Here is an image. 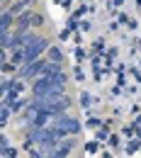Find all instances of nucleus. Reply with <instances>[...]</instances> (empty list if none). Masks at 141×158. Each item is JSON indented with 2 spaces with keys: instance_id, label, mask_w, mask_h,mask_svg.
Returning <instances> with one entry per match:
<instances>
[{
  "instance_id": "f257e3e1",
  "label": "nucleus",
  "mask_w": 141,
  "mask_h": 158,
  "mask_svg": "<svg viewBox=\"0 0 141 158\" xmlns=\"http://www.w3.org/2000/svg\"><path fill=\"white\" fill-rule=\"evenodd\" d=\"M49 39L46 37H37V39L32 41L27 49H24V63H32V61H37V59H41L46 51H49Z\"/></svg>"
},
{
  "instance_id": "20e7f679",
  "label": "nucleus",
  "mask_w": 141,
  "mask_h": 158,
  "mask_svg": "<svg viewBox=\"0 0 141 158\" xmlns=\"http://www.w3.org/2000/svg\"><path fill=\"white\" fill-rule=\"evenodd\" d=\"M32 17H34V10H24L22 15H17L15 29H17V32H29V29H34V27H32Z\"/></svg>"
},
{
  "instance_id": "aec40b11",
  "label": "nucleus",
  "mask_w": 141,
  "mask_h": 158,
  "mask_svg": "<svg viewBox=\"0 0 141 158\" xmlns=\"http://www.w3.org/2000/svg\"><path fill=\"white\" fill-rule=\"evenodd\" d=\"M112 2H114V5H122V2H124V0H112Z\"/></svg>"
},
{
  "instance_id": "a211bd4d",
  "label": "nucleus",
  "mask_w": 141,
  "mask_h": 158,
  "mask_svg": "<svg viewBox=\"0 0 141 158\" xmlns=\"http://www.w3.org/2000/svg\"><path fill=\"white\" fill-rule=\"evenodd\" d=\"M107 134H110L107 129H97V131H95V136L100 139V141H105V139H110V136H107Z\"/></svg>"
},
{
  "instance_id": "9b49d317",
  "label": "nucleus",
  "mask_w": 141,
  "mask_h": 158,
  "mask_svg": "<svg viewBox=\"0 0 141 158\" xmlns=\"http://www.w3.org/2000/svg\"><path fill=\"white\" fill-rule=\"evenodd\" d=\"M10 88H12V80H10V78H5V80H2V83H0V95L5 98V95L10 93Z\"/></svg>"
},
{
  "instance_id": "f03ea898",
  "label": "nucleus",
  "mask_w": 141,
  "mask_h": 158,
  "mask_svg": "<svg viewBox=\"0 0 141 158\" xmlns=\"http://www.w3.org/2000/svg\"><path fill=\"white\" fill-rule=\"evenodd\" d=\"M51 127H56V129H61V131H66V136L68 134H78L81 131V122L73 117H68V114H59V117L54 119V124Z\"/></svg>"
},
{
  "instance_id": "6ab92c4d",
  "label": "nucleus",
  "mask_w": 141,
  "mask_h": 158,
  "mask_svg": "<svg viewBox=\"0 0 141 158\" xmlns=\"http://www.w3.org/2000/svg\"><path fill=\"white\" fill-rule=\"evenodd\" d=\"M5 146H10V141H7V136L2 134V136H0V148H5Z\"/></svg>"
},
{
  "instance_id": "1a4fd4ad",
  "label": "nucleus",
  "mask_w": 141,
  "mask_h": 158,
  "mask_svg": "<svg viewBox=\"0 0 141 158\" xmlns=\"http://www.w3.org/2000/svg\"><path fill=\"white\" fill-rule=\"evenodd\" d=\"M17 153H20V151H17V148H12V146H5V148H0V156H2V158H15Z\"/></svg>"
},
{
  "instance_id": "412c9836",
  "label": "nucleus",
  "mask_w": 141,
  "mask_h": 158,
  "mask_svg": "<svg viewBox=\"0 0 141 158\" xmlns=\"http://www.w3.org/2000/svg\"><path fill=\"white\" fill-rule=\"evenodd\" d=\"M136 2H139V5H141V0H136Z\"/></svg>"
},
{
  "instance_id": "7ed1b4c3",
  "label": "nucleus",
  "mask_w": 141,
  "mask_h": 158,
  "mask_svg": "<svg viewBox=\"0 0 141 158\" xmlns=\"http://www.w3.org/2000/svg\"><path fill=\"white\" fill-rule=\"evenodd\" d=\"M44 66H46V61H44V59H37V61H32V63H24V66H22L20 78L29 80V78H34V76H41Z\"/></svg>"
},
{
  "instance_id": "9d476101",
  "label": "nucleus",
  "mask_w": 141,
  "mask_h": 158,
  "mask_svg": "<svg viewBox=\"0 0 141 158\" xmlns=\"http://www.w3.org/2000/svg\"><path fill=\"white\" fill-rule=\"evenodd\" d=\"M12 71H17V63H12V61H2V76H10Z\"/></svg>"
},
{
  "instance_id": "f3484780",
  "label": "nucleus",
  "mask_w": 141,
  "mask_h": 158,
  "mask_svg": "<svg viewBox=\"0 0 141 158\" xmlns=\"http://www.w3.org/2000/svg\"><path fill=\"white\" fill-rule=\"evenodd\" d=\"M73 59H76V61H83V59H85V51H83L81 46H76V49H73Z\"/></svg>"
},
{
  "instance_id": "dca6fc26",
  "label": "nucleus",
  "mask_w": 141,
  "mask_h": 158,
  "mask_svg": "<svg viewBox=\"0 0 141 158\" xmlns=\"http://www.w3.org/2000/svg\"><path fill=\"white\" fill-rule=\"evenodd\" d=\"M73 78L78 80V83H83V80H85V73H83V68H78V66L73 68Z\"/></svg>"
},
{
  "instance_id": "2eb2a0df",
  "label": "nucleus",
  "mask_w": 141,
  "mask_h": 158,
  "mask_svg": "<svg viewBox=\"0 0 141 158\" xmlns=\"http://www.w3.org/2000/svg\"><path fill=\"white\" fill-rule=\"evenodd\" d=\"M85 151H88V153H90V156H95V153H97V151H100V146H97V143H93V141H90V143H85Z\"/></svg>"
},
{
  "instance_id": "ddd939ff",
  "label": "nucleus",
  "mask_w": 141,
  "mask_h": 158,
  "mask_svg": "<svg viewBox=\"0 0 141 158\" xmlns=\"http://www.w3.org/2000/svg\"><path fill=\"white\" fill-rule=\"evenodd\" d=\"M41 24H44V15H41V12H34V17H32V27L37 29V27H41Z\"/></svg>"
},
{
  "instance_id": "39448f33",
  "label": "nucleus",
  "mask_w": 141,
  "mask_h": 158,
  "mask_svg": "<svg viewBox=\"0 0 141 158\" xmlns=\"http://www.w3.org/2000/svg\"><path fill=\"white\" fill-rule=\"evenodd\" d=\"M15 15L10 12V10H2V15H0V32H5V29H12L15 27Z\"/></svg>"
},
{
  "instance_id": "423d86ee",
  "label": "nucleus",
  "mask_w": 141,
  "mask_h": 158,
  "mask_svg": "<svg viewBox=\"0 0 141 158\" xmlns=\"http://www.w3.org/2000/svg\"><path fill=\"white\" fill-rule=\"evenodd\" d=\"M29 5H32V0H12L7 10H10V12H12L15 17H17V15H22L24 10H29Z\"/></svg>"
},
{
  "instance_id": "6e6552de",
  "label": "nucleus",
  "mask_w": 141,
  "mask_h": 158,
  "mask_svg": "<svg viewBox=\"0 0 141 158\" xmlns=\"http://www.w3.org/2000/svg\"><path fill=\"white\" fill-rule=\"evenodd\" d=\"M46 59L61 63V61H63V51H61V46H49V51H46Z\"/></svg>"
},
{
  "instance_id": "f8f14e48",
  "label": "nucleus",
  "mask_w": 141,
  "mask_h": 158,
  "mask_svg": "<svg viewBox=\"0 0 141 158\" xmlns=\"http://www.w3.org/2000/svg\"><path fill=\"white\" fill-rule=\"evenodd\" d=\"M81 105L83 107H90L93 105V95L90 93H81Z\"/></svg>"
},
{
  "instance_id": "4468645a",
  "label": "nucleus",
  "mask_w": 141,
  "mask_h": 158,
  "mask_svg": "<svg viewBox=\"0 0 141 158\" xmlns=\"http://www.w3.org/2000/svg\"><path fill=\"white\" fill-rule=\"evenodd\" d=\"M100 124H102L100 117H90L88 119V127H90V129H100Z\"/></svg>"
},
{
  "instance_id": "0eeeda50",
  "label": "nucleus",
  "mask_w": 141,
  "mask_h": 158,
  "mask_svg": "<svg viewBox=\"0 0 141 158\" xmlns=\"http://www.w3.org/2000/svg\"><path fill=\"white\" fill-rule=\"evenodd\" d=\"M10 117H12V107H10L7 102H2V105H0V129H5V127L10 124Z\"/></svg>"
}]
</instances>
